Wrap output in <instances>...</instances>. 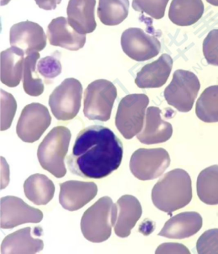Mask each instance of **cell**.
I'll return each instance as SVG.
<instances>
[{
	"label": "cell",
	"mask_w": 218,
	"mask_h": 254,
	"mask_svg": "<svg viewBox=\"0 0 218 254\" xmlns=\"http://www.w3.org/2000/svg\"><path fill=\"white\" fill-rule=\"evenodd\" d=\"M195 112L204 123H218V85L205 89L197 100Z\"/></svg>",
	"instance_id": "cell-27"
},
{
	"label": "cell",
	"mask_w": 218,
	"mask_h": 254,
	"mask_svg": "<svg viewBox=\"0 0 218 254\" xmlns=\"http://www.w3.org/2000/svg\"><path fill=\"white\" fill-rule=\"evenodd\" d=\"M211 5L218 6V0H206Z\"/></svg>",
	"instance_id": "cell-36"
},
{
	"label": "cell",
	"mask_w": 218,
	"mask_h": 254,
	"mask_svg": "<svg viewBox=\"0 0 218 254\" xmlns=\"http://www.w3.org/2000/svg\"><path fill=\"white\" fill-rule=\"evenodd\" d=\"M116 96L117 90L111 81L107 79L93 81L85 90V116L89 120L109 121Z\"/></svg>",
	"instance_id": "cell-5"
},
{
	"label": "cell",
	"mask_w": 218,
	"mask_h": 254,
	"mask_svg": "<svg viewBox=\"0 0 218 254\" xmlns=\"http://www.w3.org/2000/svg\"><path fill=\"white\" fill-rule=\"evenodd\" d=\"M25 53L15 47L1 53V81L8 87L18 86L23 76Z\"/></svg>",
	"instance_id": "cell-21"
},
{
	"label": "cell",
	"mask_w": 218,
	"mask_h": 254,
	"mask_svg": "<svg viewBox=\"0 0 218 254\" xmlns=\"http://www.w3.org/2000/svg\"><path fill=\"white\" fill-rule=\"evenodd\" d=\"M117 208L114 233L120 238H127L142 215V207L135 196H121L116 203Z\"/></svg>",
	"instance_id": "cell-19"
},
{
	"label": "cell",
	"mask_w": 218,
	"mask_h": 254,
	"mask_svg": "<svg viewBox=\"0 0 218 254\" xmlns=\"http://www.w3.org/2000/svg\"><path fill=\"white\" fill-rule=\"evenodd\" d=\"M129 8V0H99L98 17L105 25H118L128 16Z\"/></svg>",
	"instance_id": "cell-26"
},
{
	"label": "cell",
	"mask_w": 218,
	"mask_h": 254,
	"mask_svg": "<svg viewBox=\"0 0 218 254\" xmlns=\"http://www.w3.org/2000/svg\"><path fill=\"white\" fill-rule=\"evenodd\" d=\"M123 153L122 142L111 129L91 126L79 132L67 158L68 167L74 175L100 180L118 169Z\"/></svg>",
	"instance_id": "cell-1"
},
{
	"label": "cell",
	"mask_w": 218,
	"mask_h": 254,
	"mask_svg": "<svg viewBox=\"0 0 218 254\" xmlns=\"http://www.w3.org/2000/svg\"><path fill=\"white\" fill-rule=\"evenodd\" d=\"M173 59L168 54H163L157 61L147 64L137 73L135 83L141 88L163 87L170 75Z\"/></svg>",
	"instance_id": "cell-18"
},
{
	"label": "cell",
	"mask_w": 218,
	"mask_h": 254,
	"mask_svg": "<svg viewBox=\"0 0 218 254\" xmlns=\"http://www.w3.org/2000/svg\"><path fill=\"white\" fill-rule=\"evenodd\" d=\"M40 8L46 10L56 9L57 5L61 3V0H35Z\"/></svg>",
	"instance_id": "cell-35"
},
{
	"label": "cell",
	"mask_w": 218,
	"mask_h": 254,
	"mask_svg": "<svg viewBox=\"0 0 218 254\" xmlns=\"http://www.w3.org/2000/svg\"><path fill=\"white\" fill-rule=\"evenodd\" d=\"M40 58L38 52H33L25 58L23 71V88L26 94L33 97L41 96L45 90L43 81L39 78L35 68Z\"/></svg>",
	"instance_id": "cell-28"
},
{
	"label": "cell",
	"mask_w": 218,
	"mask_h": 254,
	"mask_svg": "<svg viewBox=\"0 0 218 254\" xmlns=\"http://www.w3.org/2000/svg\"><path fill=\"white\" fill-rule=\"evenodd\" d=\"M192 183L188 172L177 169L159 180L152 191V200L160 210L171 213L183 208L192 200Z\"/></svg>",
	"instance_id": "cell-2"
},
{
	"label": "cell",
	"mask_w": 218,
	"mask_h": 254,
	"mask_svg": "<svg viewBox=\"0 0 218 254\" xmlns=\"http://www.w3.org/2000/svg\"><path fill=\"white\" fill-rule=\"evenodd\" d=\"M172 134V126L162 119V110L158 107L148 108L145 125L142 131L138 134V140L144 144H157L166 142Z\"/></svg>",
	"instance_id": "cell-15"
},
{
	"label": "cell",
	"mask_w": 218,
	"mask_h": 254,
	"mask_svg": "<svg viewBox=\"0 0 218 254\" xmlns=\"http://www.w3.org/2000/svg\"><path fill=\"white\" fill-rule=\"evenodd\" d=\"M197 250L199 254H218V229L205 232L197 241Z\"/></svg>",
	"instance_id": "cell-31"
},
{
	"label": "cell",
	"mask_w": 218,
	"mask_h": 254,
	"mask_svg": "<svg viewBox=\"0 0 218 254\" xmlns=\"http://www.w3.org/2000/svg\"><path fill=\"white\" fill-rule=\"evenodd\" d=\"M168 152L164 148L139 149L130 160V170L142 181L155 180L164 174L170 165Z\"/></svg>",
	"instance_id": "cell-9"
},
{
	"label": "cell",
	"mask_w": 218,
	"mask_h": 254,
	"mask_svg": "<svg viewBox=\"0 0 218 254\" xmlns=\"http://www.w3.org/2000/svg\"><path fill=\"white\" fill-rule=\"evenodd\" d=\"M83 87L75 78L65 79L50 95L49 105L55 118L69 121L76 118L80 110Z\"/></svg>",
	"instance_id": "cell-8"
},
{
	"label": "cell",
	"mask_w": 218,
	"mask_h": 254,
	"mask_svg": "<svg viewBox=\"0 0 218 254\" xmlns=\"http://www.w3.org/2000/svg\"><path fill=\"white\" fill-rule=\"evenodd\" d=\"M197 191L200 200L208 205L218 204V165L206 168L198 175Z\"/></svg>",
	"instance_id": "cell-25"
},
{
	"label": "cell",
	"mask_w": 218,
	"mask_h": 254,
	"mask_svg": "<svg viewBox=\"0 0 218 254\" xmlns=\"http://www.w3.org/2000/svg\"><path fill=\"white\" fill-rule=\"evenodd\" d=\"M156 254H190L189 249L180 244H164L160 245Z\"/></svg>",
	"instance_id": "cell-34"
},
{
	"label": "cell",
	"mask_w": 218,
	"mask_h": 254,
	"mask_svg": "<svg viewBox=\"0 0 218 254\" xmlns=\"http://www.w3.org/2000/svg\"><path fill=\"white\" fill-rule=\"evenodd\" d=\"M10 43L26 55L41 52L47 44L43 28L37 23L26 21L15 24L10 31Z\"/></svg>",
	"instance_id": "cell-13"
},
{
	"label": "cell",
	"mask_w": 218,
	"mask_h": 254,
	"mask_svg": "<svg viewBox=\"0 0 218 254\" xmlns=\"http://www.w3.org/2000/svg\"><path fill=\"white\" fill-rule=\"evenodd\" d=\"M203 53L208 64L218 66V29L211 30L204 39Z\"/></svg>",
	"instance_id": "cell-32"
},
{
	"label": "cell",
	"mask_w": 218,
	"mask_h": 254,
	"mask_svg": "<svg viewBox=\"0 0 218 254\" xmlns=\"http://www.w3.org/2000/svg\"><path fill=\"white\" fill-rule=\"evenodd\" d=\"M202 225L203 220L199 213L184 212L167 221L158 236L169 239H184L197 234Z\"/></svg>",
	"instance_id": "cell-17"
},
{
	"label": "cell",
	"mask_w": 218,
	"mask_h": 254,
	"mask_svg": "<svg viewBox=\"0 0 218 254\" xmlns=\"http://www.w3.org/2000/svg\"><path fill=\"white\" fill-rule=\"evenodd\" d=\"M48 36L51 45L70 51L80 50L86 43V35L79 34L64 17L52 20L48 26Z\"/></svg>",
	"instance_id": "cell-16"
},
{
	"label": "cell",
	"mask_w": 218,
	"mask_h": 254,
	"mask_svg": "<svg viewBox=\"0 0 218 254\" xmlns=\"http://www.w3.org/2000/svg\"><path fill=\"white\" fill-rule=\"evenodd\" d=\"M121 46L127 56L137 62L154 58L162 48L160 41L156 37L138 28H130L123 32Z\"/></svg>",
	"instance_id": "cell-11"
},
{
	"label": "cell",
	"mask_w": 218,
	"mask_h": 254,
	"mask_svg": "<svg viewBox=\"0 0 218 254\" xmlns=\"http://www.w3.org/2000/svg\"><path fill=\"white\" fill-rule=\"evenodd\" d=\"M43 212L31 207L21 198L7 196L1 198V228L13 229L27 223L41 222Z\"/></svg>",
	"instance_id": "cell-12"
},
{
	"label": "cell",
	"mask_w": 218,
	"mask_h": 254,
	"mask_svg": "<svg viewBox=\"0 0 218 254\" xmlns=\"http://www.w3.org/2000/svg\"><path fill=\"white\" fill-rule=\"evenodd\" d=\"M96 0H70L67 9L68 21L79 34H90L96 30Z\"/></svg>",
	"instance_id": "cell-20"
},
{
	"label": "cell",
	"mask_w": 218,
	"mask_h": 254,
	"mask_svg": "<svg viewBox=\"0 0 218 254\" xmlns=\"http://www.w3.org/2000/svg\"><path fill=\"white\" fill-rule=\"evenodd\" d=\"M17 110L16 101L12 95L1 90V131L8 129L12 125Z\"/></svg>",
	"instance_id": "cell-30"
},
{
	"label": "cell",
	"mask_w": 218,
	"mask_h": 254,
	"mask_svg": "<svg viewBox=\"0 0 218 254\" xmlns=\"http://www.w3.org/2000/svg\"><path fill=\"white\" fill-rule=\"evenodd\" d=\"M169 0H133L134 10L145 13L155 19L164 16L165 10Z\"/></svg>",
	"instance_id": "cell-29"
},
{
	"label": "cell",
	"mask_w": 218,
	"mask_h": 254,
	"mask_svg": "<svg viewBox=\"0 0 218 254\" xmlns=\"http://www.w3.org/2000/svg\"><path fill=\"white\" fill-rule=\"evenodd\" d=\"M59 201L63 208L74 211L82 208L94 199L98 189L94 182L69 181L61 183Z\"/></svg>",
	"instance_id": "cell-14"
},
{
	"label": "cell",
	"mask_w": 218,
	"mask_h": 254,
	"mask_svg": "<svg viewBox=\"0 0 218 254\" xmlns=\"http://www.w3.org/2000/svg\"><path fill=\"white\" fill-rule=\"evenodd\" d=\"M24 191L26 198L34 204L46 205L54 198L55 187L47 176L36 174L25 181Z\"/></svg>",
	"instance_id": "cell-24"
},
{
	"label": "cell",
	"mask_w": 218,
	"mask_h": 254,
	"mask_svg": "<svg viewBox=\"0 0 218 254\" xmlns=\"http://www.w3.org/2000/svg\"><path fill=\"white\" fill-rule=\"evenodd\" d=\"M71 132L64 127H55L40 144L37 156L44 169L57 178L67 173L64 160L69 149Z\"/></svg>",
	"instance_id": "cell-4"
},
{
	"label": "cell",
	"mask_w": 218,
	"mask_h": 254,
	"mask_svg": "<svg viewBox=\"0 0 218 254\" xmlns=\"http://www.w3.org/2000/svg\"><path fill=\"white\" fill-rule=\"evenodd\" d=\"M149 104L148 96L144 94L127 95L119 103L115 125L127 140L140 133L144 127L145 110Z\"/></svg>",
	"instance_id": "cell-6"
},
{
	"label": "cell",
	"mask_w": 218,
	"mask_h": 254,
	"mask_svg": "<svg viewBox=\"0 0 218 254\" xmlns=\"http://www.w3.org/2000/svg\"><path fill=\"white\" fill-rule=\"evenodd\" d=\"M52 123V117L45 106L31 103L26 106L17 123V135L23 142L34 143L39 140Z\"/></svg>",
	"instance_id": "cell-10"
},
{
	"label": "cell",
	"mask_w": 218,
	"mask_h": 254,
	"mask_svg": "<svg viewBox=\"0 0 218 254\" xmlns=\"http://www.w3.org/2000/svg\"><path fill=\"white\" fill-rule=\"evenodd\" d=\"M117 208L109 196L99 199L83 214L81 222L84 237L92 243H101L109 240L114 226Z\"/></svg>",
	"instance_id": "cell-3"
},
{
	"label": "cell",
	"mask_w": 218,
	"mask_h": 254,
	"mask_svg": "<svg viewBox=\"0 0 218 254\" xmlns=\"http://www.w3.org/2000/svg\"><path fill=\"white\" fill-rule=\"evenodd\" d=\"M31 231L30 227H26L6 236L1 244V253L35 254L41 251L43 241L33 237Z\"/></svg>",
	"instance_id": "cell-22"
},
{
	"label": "cell",
	"mask_w": 218,
	"mask_h": 254,
	"mask_svg": "<svg viewBox=\"0 0 218 254\" xmlns=\"http://www.w3.org/2000/svg\"><path fill=\"white\" fill-rule=\"evenodd\" d=\"M39 73L46 78H56L61 72V65L58 59L48 56L42 59L37 65Z\"/></svg>",
	"instance_id": "cell-33"
},
{
	"label": "cell",
	"mask_w": 218,
	"mask_h": 254,
	"mask_svg": "<svg viewBox=\"0 0 218 254\" xmlns=\"http://www.w3.org/2000/svg\"><path fill=\"white\" fill-rule=\"evenodd\" d=\"M204 12L202 0H172L168 17L175 25L188 26L199 21Z\"/></svg>",
	"instance_id": "cell-23"
},
{
	"label": "cell",
	"mask_w": 218,
	"mask_h": 254,
	"mask_svg": "<svg viewBox=\"0 0 218 254\" xmlns=\"http://www.w3.org/2000/svg\"><path fill=\"white\" fill-rule=\"evenodd\" d=\"M200 89V83L193 72L178 69L174 72L173 79L165 88L164 96L169 105L180 112L191 111Z\"/></svg>",
	"instance_id": "cell-7"
}]
</instances>
